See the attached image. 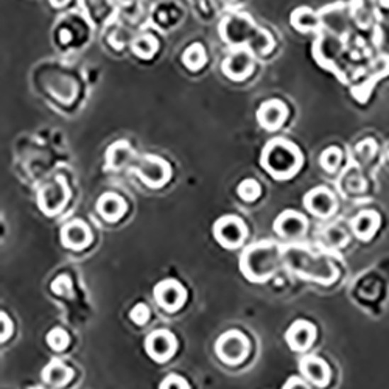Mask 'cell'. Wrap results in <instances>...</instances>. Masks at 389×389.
I'll list each match as a JSON object with an SVG mask.
<instances>
[{"label": "cell", "mask_w": 389, "mask_h": 389, "mask_svg": "<svg viewBox=\"0 0 389 389\" xmlns=\"http://www.w3.org/2000/svg\"><path fill=\"white\" fill-rule=\"evenodd\" d=\"M223 74L232 79V81H243L249 78L254 70V57L252 52L244 49H235L231 55H227L221 66Z\"/></svg>", "instance_id": "obj_12"}, {"label": "cell", "mask_w": 389, "mask_h": 389, "mask_svg": "<svg viewBox=\"0 0 389 389\" xmlns=\"http://www.w3.org/2000/svg\"><path fill=\"white\" fill-rule=\"evenodd\" d=\"M285 339H287V344L291 351L305 352L315 343L316 327L310 321L298 320L288 327L287 333H285Z\"/></svg>", "instance_id": "obj_16"}, {"label": "cell", "mask_w": 389, "mask_h": 389, "mask_svg": "<svg viewBox=\"0 0 389 389\" xmlns=\"http://www.w3.org/2000/svg\"><path fill=\"white\" fill-rule=\"evenodd\" d=\"M159 389H190V385L184 377L178 374H170L162 380L161 385H159Z\"/></svg>", "instance_id": "obj_28"}, {"label": "cell", "mask_w": 389, "mask_h": 389, "mask_svg": "<svg viewBox=\"0 0 389 389\" xmlns=\"http://www.w3.org/2000/svg\"><path fill=\"white\" fill-rule=\"evenodd\" d=\"M274 232L283 238H299L303 237L308 229V220L304 213L298 210H283L279 217L274 220Z\"/></svg>", "instance_id": "obj_14"}, {"label": "cell", "mask_w": 389, "mask_h": 389, "mask_svg": "<svg viewBox=\"0 0 389 389\" xmlns=\"http://www.w3.org/2000/svg\"><path fill=\"white\" fill-rule=\"evenodd\" d=\"M47 344L52 347V351L55 352H62L66 351L67 346L70 344V338L69 333L61 329V327H55L49 333H47Z\"/></svg>", "instance_id": "obj_27"}, {"label": "cell", "mask_w": 389, "mask_h": 389, "mask_svg": "<svg viewBox=\"0 0 389 389\" xmlns=\"http://www.w3.org/2000/svg\"><path fill=\"white\" fill-rule=\"evenodd\" d=\"M0 321H2V333H0V339H2V343H5L6 339H10L11 333H13V322L10 320V316H8L5 312L0 313Z\"/></svg>", "instance_id": "obj_30"}, {"label": "cell", "mask_w": 389, "mask_h": 389, "mask_svg": "<svg viewBox=\"0 0 389 389\" xmlns=\"http://www.w3.org/2000/svg\"><path fill=\"white\" fill-rule=\"evenodd\" d=\"M259 27L246 14L227 16L220 23V36L229 45H242L252 43L259 33Z\"/></svg>", "instance_id": "obj_6"}, {"label": "cell", "mask_w": 389, "mask_h": 389, "mask_svg": "<svg viewBox=\"0 0 389 389\" xmlns=\"http://www.w3.org/2000/svg\"><path fill=\"white\" fill-rule=\"evenodd\" d=\"M380 221L382 220L376 210H363L352 220V231L360 240L368 242L377 234Z\"/></svg>", "instance_id": "obj_19"}, {"label": "cell", "mask_w": 389, "mask_h": 389, "mask_svg": "<svg viewBox=\"0 0 389 389\" xmlns=\"http://www.w3.org/2000/svg\"><path fill=\"white\" fill-rule=\"evenodd\" d=\"M282 264V248L274 242H257L246 246L240 254V268L244 279L252 283H265L273 279Z\"/></svg>", "instance_id": "obj_1"}, {"label": "cell", "mask_w": 389, "mask_h": 389, "mask_svg": "<svg viewBox=\"0 0 389 389\" xmlns=\"http://www.w3.org/2000/svg\"><path fill=\"white\" fill-rule=\"evenodd\" d=\"M304 208L315 217L327 218L337 210V198L327 187L320 186L304 195Z\"/></svg>", "instance_id": "obj_11"}, {"label": "cell", "mask_w": 389, "mask_h": 389, "mask_svg": "<svg viewBox=\"0 0 389 389\" xmlns=\"http://www.w3.org/2000/svg\"><path fill=\"white\" fill-rule=\"evenodd\" d=\"M341 159H343V152L338 147H329L320 156V164L327 173H335L341 164Z\"/></svg>", "instance_id": "obj_26"}, {"label": "cell", "mask_w": 389, "mask_h": 389, "mask_svg": "<svg viewBox=\"0 0 389 389\" xmlns=\"http://www.w3.org/2000/svg\"><path fill=\"white\" fill-rule=\"evenodd\" d=\"M126 210H128V204L120 195L114 192L103 193L97 201V212L103 220L109 221V223H115V221L123 218Z\"/></svg>", "instance_id": "obj_18"}, {"label": "cell", "mask_w": 389, "mask_h": 389, "mask_svg": "<svg viewBox=\"0 0 389 389\" xmlns=\"http://www.w3.org/2000/svg\"><path fill=\"white\" fill-rule=\"evenodd\" d=\"M288 117V109L285 106V103L271 98L265 103H261L257 111V122L261 128L266 131H277L282 128Z\"/></svg>", "instance_id": "obj_15"}, {"label": "cell", "mask_w": 389, "mask_h": 389, "mask_svg": "<svg viewBox=\"0 0 389 389\" xmlns=\"http://www.w3.org/2000/svg\"><path fill=\"white\" fill-rule=\"evenodd\" d=\"M299 369L303 376L317 388H325L330 382V368L320 356L308 355L300 360Z\"/></svg>", "instance_id": "obj_17"}, {"label": "cell", "mask_w": 389, "mask_h": 389, "mask_svg": "<svg viewBox=\"0 0 389 389\" xmlns=\"http://www.w3.org/2000/svg\"><path fill=\"white\" fill-rule=\"evenodd\" d=\"M145 352L156 363H165L178 351V339L174 333L167 329L153 330L145 338Z\"/></svg>", "instance_id": "obj_9"}, {"label": "cell", "mask_w": 389, "mask_h": 389, "mask_svg": "<svg viewBox=\"0 0 389 389\" xmlns=\"http://www.w3.org/2000/svg\"><path fill=\"white\" fill-rule=\"evenodd\" d=\"M291 26L300 33H312L321 26V16L312 8L300 6L291 14Z\"/></svg>", "instance_id": "obj_22"}, {"label": "cell", "mask_w": 389, "mask_h": 389, "mask_svg": "<svg viewBox=\"0 0 389 389\" xmlns=\"http://www.w3.org/2000/svg\"><path fill=\"white\" fill-rule=\"evenodd\" d=\"M213 237L225 249H237L248 237V227L240 217L223 215L213 223Z\"/></svg>", "instance_id": "obj_7"}, {"label": "cell", "mask_w": 389, "mask_h": 389, "mask_svg": "<svg viewBox=\"0 0 389 389\" xmlns=\"http://www.w3.org/2000/svg\"><path fill=\"white\" fill-rule=\"evenodd\" d=\"M94 240L91 227L83 220H72L61 229V244L67 249L81 251L91 246Z\"/></svg>", "instance_id": "obj_13"}, {"label": "cell", "mask_w": 389, "mask_h": 389, "mask_svg": "<svg viewBox=\"0 0 389 389\" xmlns=\"http://www.w3.org/2000/svg\"><path fill=\"white\" fill-rule=\"evenodd\" d=\"M237 193L238 196L242 198L243 201L246 203H254L257 201L260 195H261V188H260V184L256 181V179H244L242 181L240 184H238V188H237Z\"/></svg>", "instance_id": "obj_25"}, {"label": "cell", "mask_w": 389, "mask_h": 389, "mask_svg": "<svg viewBox=\"0 0 389 389\" xmlns=\"http://www.w3.org/2000/svg\"><path fill=\"white\" fill-rule=\"evenodd\" d=\"M251 352V343L248 337L240 330H227L215 343V354L218 359L229 366H237L243 363Z\"/></svg>", "instance_id": "obj_4"}, {"label": "cell", "mask_w": 389, "mask_h": 389, "mask_svg": "<svg viewBox=\"0 0 389 389\" xmlns=\"http://www.w3.org/2000/svg\"><path fill=\"white\" fill-rule=\"evenodd\" d=\"M182 62H184V66L188 70H192V72L203 69L205 62H208V55H205L203 44L195 43L192 45H188L186 52L182 53Z\"/></svg>", "instance_id": "obj_23"}, {"label": "cell", "mask_w": 389, "mask_h": 389, "mask_svg": "<svg viewBox=\"0 0 389 389\" xmlns=\"http://www.w3.org/2000/svg\"><path fill=\"white\" fill-rule=\"evenodd\" d=\"M31 389H43V388H31Z\"/></svg>", "instance_id": "obj_33"}, {"label": "cell", "mask_w": 389, "mask_h": 389, "mask_svg": "<svg viewBox=\"0 0 389 389\" xmlns=\"http://www.w3.org/2000/svg\"><path fill=\"white\" fill-rule=\"evenodd\" d=\"M70 200V188L64 176H57L41 187L38 193V208L44 215L55 217L64 210Z\"/></svg>", "instance_id": "obj_5"}, {"label": "cell", "mask_w": 389, "mask_h": 389, "mask_svg": "<svg viewBox=\"0 0 389 389\" xmlns=\"http://www.w3.org/2000/svg\"><path fill=\"white\" fill-rule=\"evenodd\" d=\"M231 2H232V0H231Z\"/></svg>", "instance_id": "obj_34"}, {"label": "cell", "mask_w": 389, "mask_h": 389, "mask_svg": "<svg viewBox=\"0 0 389 389\" xmlns=\"http://www.w3.org/2000/svg\"><path fill=\"white\" fill-rule=\"evenodd\" d=\"M282 261L290 271L303 279L330 283L337 277V269L327 260L317 259L312 252L299 246H287L282 249Z\"/></svg>", "instance_id": "obj_3"}, {"label": "cell", "mask_w": 389, "mask_h": 389, "mask_svg": "<svg viewBox=\"0 0 389 389\" xmlns=\"http://www.w3.org/2000/svg\"><path fill=\"white\" fill-rule=\"evenodd\" d=\"M260 165L276 181H288L303 169L304 156L293 142L277 137L265 145Z\"/></svg>", "instance_id": "obj_2"}, {"label": "cell", "mask_w": 389, "mask_h": 389, "mask_svg": "<svg viewBox=\"0 0 389 389\" xmlns=\"http://www.w3.org/2000/svg\"><path fill=\"white\" fill-rule=\"evenodd\" d=\"M41 378L45 385L55 388H64L74 378V371L61 360H52L41 372Z\"/></svg>", "instance_id": "obj_20"}, {"label": "cell", "mask_w": 389, "mask_h": 389, "mask_svg": "<svg viewBox=\"0 0 389 389\" xmlns=\"http://www.w3.org/2000/svg\"><path fill=\"white\" fill-rule=\"evenodd\" d=\"M134 167L139 179L150 188H162L171 178L170 164L154 154L144 156Z\"/></svg>", "instance_id": "obj_8"}, {"label": "cell", "mask_w": 389, "mask_h": 389, "mask_svg": "<svg viewBox=\"0 0 389 389\" xmlns=\"http://www.w3.org/2000/svg\"><path fill=\"white\" fill-rule=\"evenodd\" d=\"M134 150L128 142L120 140L111 145L106 153V169L109 170H120L125 165L134 162Z\"/></svg>", "instance_id": "obj_21"}, {"label": "cell", "mask_w": 389, "mask_h": 389, "mask_svg": "<svg viewBox=\"0 0 389 389\" xmlns=\"http://www.w3.org/2000/svg\"><path fill=\"white\" fill-rule=\"evenodd\" d=\"M130 317L134 324L145 325L150 321V307L147 304H137L133 307L130 312Z\"/></svg>", "instance_id": "obj_29"}, {"label": "cell", "mask_w": 389, "mask_h": 389, "mask_svg": "<svg viewBox=\"0 0 389 389\" xmlns=\"http://www.w3.org/2000/svg\"><path fill=\"white\" fill-rule=\"evenodd\" d=\"M154 299L157 305L167 313H174L186 304L187 290L176 279H164L154 287Z\"/></svg>", "instance_id": "obj_10"}, {"label": "cell", "mask_w": 389, "mask_h": 389, "mask_svg": "<svg viewBox=\"0 0 389 389\" xmlns=\"http://www.w3.org/2000/svg\"><path fill=\"white\" fill-rule=\"evenodd\" d=\"M380 5L385 6V8H389V0H378Z\"/></svg>", "instance_id": "obj_32"}, {"label": "cell", "mask_w": 389, "mask_h": 389, "mask_svg": "<svg viewBox=\"0 0 389 389\" xmlns=\"http://www.w3.org/2000/svg\"><path fill=\"white\" fill-rule=\"evenodd\" d=\"M282 389H310V386L300 377H290L282 386Z\"/></svg>", "instance_id": "obj_31"}, {"label": "cell", "mask_w": 389, "mask_h": 389, "mask_svg": "<svg viewBox=\"0 0 389 389\" xmlns=\"http://www.w3.org/2000/svg\"><path fill=\"white\" fill-rule=\"evenodd\" d=\"M133 52L137 55L142 60L152 58L153 55L157 52V41L152 35H142L134 39L133 43Z\"/></svg>", "instance_id": "obj_24"}]
</instances>
